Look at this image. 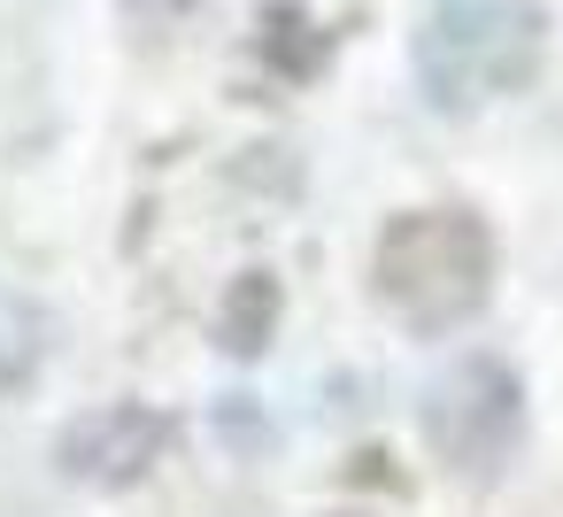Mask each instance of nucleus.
I'll use <instances>...</instances> for the list:
<instances>
[{"mask_svg":"<svg viewBox=\"0 0 563 517\" xmlns=\"http://www.w3.org/2000/svg\"><path fill=\"white\" fill-rule=\"evenodd\" d=\"M540 55H548L540 0H424L409 40L417 94L440 117H478L494 101H517L540 78Z\"/></svg>","mask_w":563,"mask_h":517,"instance_id":"nucleus-1","label":"nucleus"},{"mask_svg":"<svg viewBox=\"0 0 563 517\" xmlns=\"http://www.w3.org/2000/svg\"><path fill=\"white\" fill-rule=\"evenodd\" d=\"M371 286L386 317L417 340L463 332L494 301V232L471 209H401L371 248Z\"/></svg>","mask_w":563,"mask_h":517,"instance_id":"nucleus-2","label":"nucleus"},{"mask_svg":"<svg viewBox=\"0 0 563 517\" xmlns=\"http://www.w3.org/2000/svg\"><path fill=\"white\" fill-rule=\"evenodd\" d=\"M417 432H424V448H432L455 479L486 486V479H501V471L517 463V448H525V378H517L501 355H455L440 378H424V394H417Z\"/></svg>","mask_w":563,"mask_h":517,"instance_id":"nucleus-3","label":"nucleus"},{"mask_svg":"<svg viewBox=\"0 0 563 517\" xmlns=\"http://www.w3.org/2000/svg\"><path fill=\"white\" fill-rule=\"evenodd\" d=\"M170 440H178V425L155 402H101L55 432V463H63V479L117 494V486H140L170 455Z\"/></svg>","mask_w":563,"mask_h":517,"instance_id":"nucleus-4","label":"nucleus"},{"mask_svg":"<svg viewBox=\"0 0 563 517\" xmlns=\"http://www.w3.org/2000/svg\"><path fill=\"white\" fill-rule=\"evenodd\" d=\"M278 317H286L278 278H271V271H240V278L224 286V301H217V348H224L232 363H255V355L278 340Z\"/></svg>","mask_w":563,"mask_h":517,"instance_id":"nucleus-5","label":"nucleus"},{"mask_svg":"<svg viewBox=\"0 0 563 517\" xmlns=\"http://www.w3.org/2000/svg\"><path fill=\"white\" fill-rule=\"evenodd\" d=\"M255 55H263L286 86H309V78L332 63V32L301 9V0H271L263 24H255Z\"/></svg>","mask_w":563,"mask_h":517,"instance_id":"nucleus-6","label":"nucleus"},{"mask_svg":"<svg viewBox=\"0 0 563 517\" xmlns=\"http://www.w3.org/2000/svg\"><path fill=\"white\" fill-rule=\"evenodd\" d=\"M47 363V317L16 294H0V402H9L16 386H32Z\"/></svg>","mask_w":563,"mask_h":517,"instance_id":"nucleus-7","label":"nucleus"},{"mask_svg":"<svg viewBox=\"0 0 563 517\" xmlns=\"http://www.w3.org/2000/svg\"><path fill=\"white\" fill-rule=\"evenodd\" d=\"M132 9H155V16H178V9H194V0H132Z\"/></svg>","mask_w":563,"mask_h":517,"instance_id":"nucleus-8","label":"nucleus"}]
</instances>
